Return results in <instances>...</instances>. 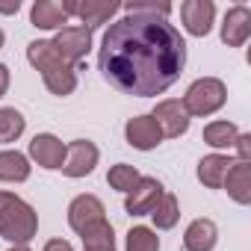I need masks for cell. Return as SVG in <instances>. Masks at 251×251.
<instances>
[{
  "mask_svg": "<svg viewBox=\"0 0 251 251\" xmlns=\"http://www.w3.org/2000/svg\"><path fill=\"white\" fill-rule=\"evenodd\" d=\"M100 74L124 95H163L186 65V42L175 24L151 15H127L100 39Z\"/></svg>",
  "mask_w": 251,
  "mask_h": 251,
  "instance_id": "1",
  "label": "cell"
},
{
  "mask_svg": "<svg viewBox=\"0 0 251 251\" xmlns=\"http://www.w3.org/2000/svg\"><path fill=\"white\" fill-rule=\"evenodd\" d=\"M27 59H30V65L42 74L45 86H48L53 95L65 98V95L74 92V86H77V68L68 65V62L56 53V48H53L50 42H30V45H27Z\"/></svg>",
  "mask_w": 251,
  "mask_h": 251,
  "instance_id": "2",
  "label": "cell"
},
{
  "mask_svg": "<svg viewBox=\"0 0 251 251\" xmlns=\"http://www.w3.org/2000/svg\"><path fill=\"white\" fill-rule=\"evenodd\" d=\"M36 230H39L36 210L12 192H0V236L15 245H27L36 236Z\"/></svg>",
  "mask_w": 251,
  "mask_h": 251,
  "instance_id": "3",
  "label": "cell"
},
{
  "mask_svg": "<svg viewBox=\"0 0 251 251\" xmlns=\"http://www.w3.org/2000/svg\"><path fill=\"white\" fill-rule=\"evenodd\" d=\"M225 100H227L225 83L216 80V77H201V80H195L186 89V95H183L180 103H183V109L189 115H213L216 109L225 106Z\"/></svg>",
  "mask_w": 251,
  "mask_h": 251,
  "instance_id": "4",
  "label": "cell"
},
{
  "mask_svg": "<svg viewBox=\"0 0 251 251\" xmlns=\"http://www.w3.org/2000/svg\"><path fill=\"white\" fill-rule=\"evenodd\" d=\"M50 45L56 48V53H59L68 65L77 68L80 59H83V56L89 53V48H92V33H89L86 27H62Z\"/></svg>",
  "mask_w": 251,
  "mask_h": 251,
  "instance_id": "5",
  "label": "cell"
},
{
  "mask_svg": "<svg viewBox=\"0 0 251 251\" xmlns=\"http://www.w3.org/2000/svg\"><path fill=\"white\" fill-rule=\"evenodd\" d=\"M163 195H166V189H163V183H160L157 177H142V180L127 192L124 210H127L130 216H151Z\"/></svg>",
  "mask_w": 251,
  "mask_h": 251,
  "instance_id": "6",
  "label": "cell"
},
{
  "mask_svg": "<svg viewBox=\"0 0 251 251\" xmlns=\"http://www.w3.org/2000/svg\"><path fill=\"white\" fill-rule=\"evenodd\" d=\"M74 15V3L71 0H39L30 9V21L39 30H62V24H68V18Z\"/></svg>",
  "mask_w": 251,
  "mask_h": 251,
  "instance_id": "7",
  "label": "cell"
},
{
  "mask_svg": "<svg viewBox=\"0 0 251 251\" xmlns=\"http://www.w3.org/2000/svg\"><path fill=\"white\" fill-rule=\"evenodd\" d=\"M98 148L86 139H74L71 145H65V163H62V172L68 177H86L95 172L98 166Z\"/></svg>",
  "mask_w": 251,
  "mask_h": 251,
  "instance_id": "8",
  "label": "cell"
},
{
  "mask_svg": "<svg viewBox=\"0 0 251 251\" xmlns=\"http://www.w3.org/2000/svg\"><path fill=\"white\" fill-rule=\"evenodd\" d=\"M100 222H106V216H103V204L95 195H77L71 201V207H68V225L80 236L86 230H92L95 225H100Z\"/></svg>",
  "mask_w": 251,
  "mask_h": 251,
  "instance_id": "9",
  "label": "cell"
},
{
  "mask_svg": "<svg viewBox=\"0 0 251 251\" xmlns=\"http://www.w3.org/2000/svg\"><path fill=\"white\" fill-rule=\"evenodd\" d=\"M154 121L160 124V133L169 136V139H177L189 130V112L183 109L180 100L169 98V100H160L157 109H154Z\"/></svg>",
  "mask_w": 251,
  "mask_h": 251,
  "instance_id": "10",
  "label": "cell"
},
{
  "mask_svg": "<svg viewBox=\"0 0 251 251\" xmlns=\"http://www.w3.org/2000/svg\"><path fill=\"white\" fill-rule=\"evenodd\" d=\"M213 18H216L213 0H186L180 6V21L189 36H207L213 27Z\"/></svg>",
  "mask_w": 251,
  "mask_h": 251,
  "instance_id": "11",
  "label": "cell"
},
{
  "mask_svg": "<svg viewBox=\"0 0 251 251\" xmlns=\"http://www.w3.org/2000/svg\"><path fill=\"white\" fill-rule=\"evenodd\" d=\"M124 136L127 142L136 148V151H151L160 145L163 133H160V124L154 121V115H136L127 121V127H124Z\"/></svg>",
  "mask_w": 251,
  "mask_h": 251,
  "instance_id": "12",
  "label": "cell"
},
{
  "mask_svg": "<svg viewBox=\"0 0 251 251\" xmlns=\"http://www.w3.org/2000/svg\"><path fill=\"white\" fill-rule=\"evenodd\" d=\"M30 157L42 169H62V163H65V142L56 139L53 133H39L30 142Z\"/></svg>",
  "mask_w": 251,
  "mask_h": 251,
  "instance_id": "13",
  "label": "cell"
},
{
  "mask_svg": "<svg viewBox=\"0 0 251 251\" xmlns=\"http://www.w3.org/2000/svg\"><path fill=\"white\" fill-rule=\"evenodd\" d=\"M248 36H251V9L248 6L227 9L225 24H222V42L230 48H242L248 42Z\"/></svg>",
  "mask_w": 251,
  "mask_h": 251,
  "instance_id": "14",
  "label": "cell"
},
{
  "mask_svg": "<svg viewBox=\"0 0 251 251\" xmlns=\"http://www.w3.org/2000/svg\"><path fill=\"white\" fill-rule=\"evenodd\" d=\"M118 9H121V6L115 3V0H86V3H74V15H80L83 27H86L89 33H92L95 27L106 24Z\"/></svg>",
  "mask_w": 251,
  "mask_h": 251,
  "instance_id": "15",
  "label": "cell"
},
{
  "mask_svg": "<svg viewBox=\"0 0 251 251\" xmlns=\"http://www.w3.org/2000/svg\"><path fill=\"white\" fill-rule=\"evenodd\" d=\"M222 186L227 189V195H230L236 204H248V201H251V163L236 160V163L227 169Z\"/></svg>",
  "mask_w": 251,
  "mask_h": 251,
  "instance_id": "16",
  "label": "cell"
},
{
  "mask_svg": "<svg viewBox=\"0 0 251 251\" xmlns=\"http://www.w3.org/2000/svg\"><path fill=\"white\" fill-rule=\"evenodd\" d=\"M219 239V230L210 219H195L186 233H183V248L186 251H213Z\"/></svg>",
  "mask_w": 251,
  "mask_h": 251,
  "instance_id": "17",
  "label": "cell"
},
{
  "mask_svg": "<svg viewBox=\"0 0 251 251\" xmlns=\"http://www.w3.org/2000/svg\"><path fill=\"white\" fill-rule=\"evenodd\" d=\"M230 166H233V160H230V157L210 154V157H204V160L198 163V180H201L204 186H210V189H222L225 175H227V169H230Z\"/></svg>",
  "mask_w": 251,
  "mask_h": 251,
  "instance_id": "18",
  "label": "cell"
},
{
  "mask_svg": "<svg viewBox=\"0 0 251 251\" xmlns=\"http://www.w3.org/2000/svg\"><path fill=\"white\" fill-rule=\"evenodd\" d=\"M30 177V160L18 151H0V180L21 183Z\"/></svg>",
  "mask_w": 251,
  "mask_h": 251,
  "instance_id": "19",
  "label": "cell"
},
{
  "mask_svg": "<svg viewBox=\"0 0 251 251\" xmlns=\"http://www.w3.org/2000/svg\"><path fill=\"white\" fill-rule=\"evenodd\" d=\"M236 136H239V130L233 121H213L204 127V142L210 148H233Z\"/></svg>",
  "mask_w": 251,
  "mask_h": 251,
  "instance_id": "20",
  "label": "cell"
},
{
  "mask_svg": "<svg viewBox=\"0 0 251 251\" xmlns=\"http://www.w3.org/2000/svg\"><path fill=\"white\" fill-rule=\"evenodd\" d=\"M83 251H115V233L109 222L95 225L92 230L83 233Z\"/></svg>",
  "mask_w": 251,
  "mask_h": 251,
  "instance_id": "21",
  "label": "cell"
},
{
  "mask_svg": "<svg viewBox=\"0 0 251 251\" xmlns=\"http://www.w3.org/2000/svg\"><path fill=\"white\" fill-rule=\"evenodd\" d=\"M27 127V121L24 115L15 109V106H3L0 109V145H6V142H15Z\"/></svg>",
  "mask_w": 251,
  "mask_h": 251,
  "instance_id": "22",
  "label": "cell"
},
{
  "mask_svg": "<svg viewBox=\"0 0 251 251\" xmlns=\"http://www.w3.org/2000/svg\"><path fill=\"white\" fill-rule=\"evenodd\" d=\"M154 225L160 227V230H169V227H175L177 225V219H180V204H177V198L172 195V192H166L163 198H160V204L154 207Z\"/></svg>",
  "mask_w": 251,
  "mask_h": 251,
  "instance_id": "23",
  "label": "cell"
},
{
  "mask_svg": "<svg viewBox=\"0 0 251 251\" xmlns=\"http://www.w3.org/2000/svg\"><path fill=\"white\" fill-rule=\"evenodd\" d=\"M106 180H109V186H112V189H118V192H130V189L142 180V175L136 172V166L118 163V166H112V169H109Z\"/></svg>",
  "mask_w": 251,
  "mask_h": 251,
  "instance_id": "24",
  "label": "cell"
},
{
  "mask_svg": "<svg viewBox=\"0 0 251 251\" xmlns=\"http://www.w3.org/2000/svg\"><path fill=\"white\" fill-rule=\"evenodd\" d=\"M127 251H160V236L151 227H130Z\"/></svg>",
  "mask_w": 251,
  "mask_h": 251,
  "instance_id": "25",
  "label": "cell"
},
{
  "mask_svg": "<svg viewBox=\"0 0 251 251\" xmlns=\"http://www.w3.org/2000/svg\"><path fill=\"white\" fill-rule=\"evenodd\" d=\"M127 15H151V18H166L172 12V3H124Z\"/></svg>",
  "mask_w": 251,
  "mask_h": 251,
  "instance_id": "26",
  "label": "cell"
},
{
  "mask_svg": "<svg viewBox=\"0 0 251 251\" xmlns=\"http://www.w3.org/2000/svg\"><path fill=\"white\" fill-rule=\"evenodd\" d=\"M233 148L239 151V160L248 163V157H251V133H239L236 142H233Z\"/></svg>",
  "mask_w": 251,
  "mask_h": 251,
  "instance_id": "27",
  "label": "cell"
},
{
  "mask_svg": "<svg viewBox=\"0 0 251 251\" xmlns=\"http://www.w3.org/2000/svg\"><path fill=\"white\" fill-rule=\"evenodd\" d=\"M45 251H74V248H71V242H65V239H50V242L45 245Z\"/></svg>",
  "mask_w": 251,
  "mask_h": 251,
  "instance_id": "28",
  "label": "cell"
},
{
  "mask_svg": "<svg viewBox=\"0 0 251 251\" xmlns=\"http://www.w3.org/2000/svg\"><path fill=\"white\" fill-rule=\"evenodd\" d=\"M6 89H9V68L0 65V98L6 95Z\"/></svg>",
  "mask_w": 251,
  "mask_h": 251,
  "instance_id": "29",
  "label": "cell"
},
{
  "mask_svg": "<svg viewBox=\"0 0 251 251\" xmlns=\"http://www.w3.org/2000/svg\"><path fill=\"white\" fill-rule=\"evenodd\" d=\"M18 0H15V3H0V12H6V15H12V12H18Z\"/></svg>",
  "mask_w": 251,
  "mask_h": 251,
  "instance_id": "30",
  "label": "cell"
},
{
  "mask_svg": "<svg viewBox=\"0 0 251 251\" xmlns=\"http://www.w3.org/2000/svg\"><path fill=\"white\" fill-rule=\"evenodd\" d=\"M9 251H30L27 245H15V248H9Z\"/></svg>",
  "mask_w": 251,
  "mask_h": 251,
  "instance_id": "31",
  "label": "cell"
},
{
  "mask_svg": "<svg viewBox=\"0 0 251 251\" xmlns=\"http://www.w3.org/2000/svg\"><path fill=\"white\" fill-rule=\"evenodd\" d=\"M0 48H3V30H0Z\"/></svg>",
  "mask_w": 251,
  "mask_h": 251,
  "instance_id": "32",
  "label": "cell"
}]
</instances>
